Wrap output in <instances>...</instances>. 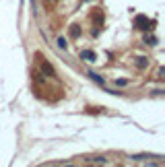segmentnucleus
<instances>
[{"label":"nucleus","mask_w":165,"mask_h":167,"mask_svg":"<svg viewBox=\"0 0 165 167\" xmlns=\"http://www.w3.org/2000/svg\"><path fill=\"white\" fill-rule=\"evenodd\" d=\"M136 66H138V68H145V66H147V60L145 58H138V60H136Z\"/></svg>","instance_id":"nucleus-4"},{"label":"nucleus","mask_w":165,"mask_h":167,"mask_svg":"<svg viewBox=\"0 0 165 167\" xmlns=\"http://www.w3.org/2000/svg\"><path fill=\"white\" fill-rule=\"evenodd\" d=\"M58 45H60V48H62V50H64V48H66V39H64V37H60V39H58Z\"/></svg>","instance_id":"nucleus-5"},{"label":"nucleus","mask_w":165,"mask_h":167,"mask_svg":"<svg viewBox=\"0 0 165 167\" xmlns=\"http://www.w3.org/2000/svg\"><path fill=\"white\" fill-rule=\"evenodd\" d=\"M149 25H151V21L147 19V17H142V15L136 17V27H140V29H147Z\"/></svg>","instance_id":"nucleus-1"},{"label":"nucleus","mask_w":165,"mask_h":167,"mask_svg":"<svg viewBox=\"0 0 165 167\" xmlns=\"http://www.w3.org/2000/svg\"><path fill=\"white\" fill-rule=\"evenodd\" d=\"M87 74H89V76H91L93 81H97V83H103V79H101L99 74H95V72H87Z\"/></svg>","instance_id":"nucleus-3"},{"label":"nucleus","mask_w":165,"mask_h":167,"mask_svg":"<svg viewBox=\"0 0 165 167\" xmlns=\"http://www.w3.org/2000/svg\"><path fill=\"white\" fill-rule=\"evenodd\" d=\"M80 58L87 60V62H95V52H91V50H83V52H80Z\"/></svg>","instance_id":"nucleus-2"}]
</instances>
